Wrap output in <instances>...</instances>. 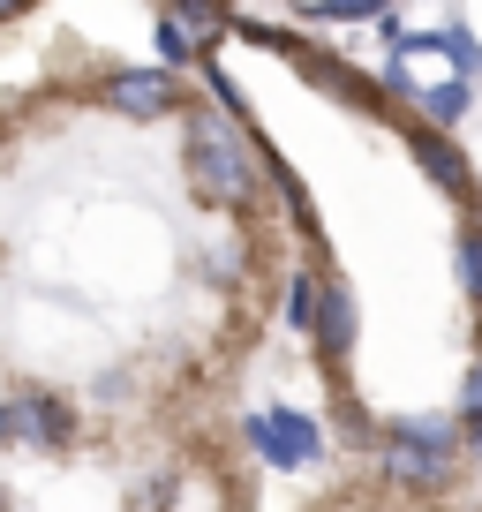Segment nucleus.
I'll list each match as a JSON object with an SVG mask.
<instances>
[{
	"label": "nucleus",
	"instance_id": "obj_2",
	"mask_svg": "<svg viewBox=\"0 0 482 512\" xmlns=\"http://www.w3.org/2000/svg\"><path fill=\"white\" fill-rule=\"evenodd\" d=\"M249 445H257L279 475H302V467L324 452V437H317V422L294 415V407H264V415H249Z\"/></svg>",
	"mask_w": 482,
	"mask_h": 512
},
{
	"label": "nucleus",
	"instance_id": "obj_4",
	"mask_svg": "<svg viewBox=\"0 0 482 512\" xmlns=\"http://www.w3.org/2000/svg\"><path fill=\"white\" fill-rule=\"evenodd\" d=\"M377 467H385V482H400V490H452V452H430V445H407V437H385V452H377Z\"/></svg>",
	"mask_w": 482,
	"mask_h": 512
},
{
	"label": "nucleus",
	"instance_id": "obj_5",
	"mask_svg": "<svg viewBox=\"0 0 482 512\" xmlns=\"http://www.w3.org/2000/svg\"><path fill=\"white\" fill-rule=\"evenodd\" d=\"M16 437L38 452H61L68 437H76V415H68V400H53V392H23L16 400Z\"/></svg>",
	"mask_w": 482,
	"mask_h": 512
},
{
	"label": "nucleus",
	"instance_id": "obj_15",
	"mask_svg": "<svg viewBox=\"0 0 482 512\" xmlns=\"http://www.w3.org/2000/svg\"><path fill=\"white\" fill-rule=\"evenodd\" d=\"M0 512H8V482H0Z\"/></svg>",
	"mask_w": 482,
	"mask_h": 512
},
{
	"label": "nucleus",
	"instance_id": "obj_13",
	"mask_svg": "<svg viewBox=\"0 0 482 512\" xmlns=\"http://www.w3.org/2000/svg\"><path fill=\"white\" fill-rule=\"evenodd\" d=\"M460 422H467V437L482 445V362H467V377H460Z\"/></svg>",
	"mask_w": 482,
	"mask_h": 512
},
{
	"label": "nucleus",
	"instance_id": "obj_10",
	"mask_svg": "<svg viewBox=\"0 0 482 512\" xmlns=\"http://www.w3.org/2000/svg\"><path fill=\"white\" fill-rule=\"evenodd\" d=\"M430 46L445 53L452 68H460V83H467V76H482V46H475V38H467V23H445V31L430 38Z\"/></svg>",
	"mask_w": 482,
	"mask_h": 512
},
{
	"label": "nucleus",
	"instance_id": "obj_1",
	"mask_svg": "<svg viewBox=\"0 0 482 512\" xmlns=\"http://www.w3.org/2000/svg\"><path fill=\"white\" fill-rule=\"evenodd\" d=\"M189 181L204 204H226V211L257 196V159H249V144L226 113H189Z\"/></svg>",
	"mask_w": 482,
	"mask_h": 512
},
{
	"label": "nucleus",
	"instance_id": "obj_11",
	"mask_svg": "<svg viewBox=\"0 0 482 512\" xmlns=\"http://www.w3.org/2000/svg\"><path fill=\"white\" fill-rule=\"evenodd\" d=\"M422 113H430L437 128H452V121L467 113V83L452 76V83H437V91H422Z\"/></svg>",
	"mask_w": 482,
	"mask_h": 512
},
{
	"label": "nucleus",
	"instance_id": "obj_8",
	"mask_svg": "<svg viewBox=\"0 0 482 512\" xmlns=\"http://www.w3.org/2000/svg\"><path fill=\"white\" fill-rule=\"evenodd\" d=\"M392 437H407V445H430V452H460L467 422H460V415H400V422H392Z\"/></svg>",
	"mask_w": 482,
	"mask_h": 512
},
{
	"label": "nucleus",
	"instance_id": "obj_3",
	"mask_svg": "<svg viewBox=\"0 0 482 512\" xmlns=\"http://www.w3.org/2000/svg\"><path fill=\"white\" fill-rule=\"evenodd\" d=\"M106 106L121 121H166L181 106V83L166 68H121V76H106Z\"/></svg>",
	"mask_w": 482,
	"mask_h": 512
},
{
	"label": "nucleus",
	"instance_id": "obj_7",
	"mask_svg": "<svg viewBox=\"0 0 482 512\" xmlns=\"http://www.w3.org/2000/svg\"><path fill=\"white\" fill-rule=\"evenodd\" d=\"M415 159H422V174L437 181V189H452V196H467V166H460V151L437 136V128H415Z\"/></svg>",
	"mask_w": 482,
	"mask_h": 512
},
{
	"label": "nucleus",
	"instance_id": "obj_9",
	"mask_svg": "<svg viewBox=\"0 0 482 512\" xmlns=\"http://www.w3.org/2000/svg\"><path fill=\"white\" fill-rule=\"evenodd\" d=\"M317 309H324V279L294 272L287 279V324H294V332H317Z\"/></svg>",
	"mask_w": 482,
	"mask_h": 512
},
{
	"label": "nucleus",
	"instance_id": "obj_12",
	"mask_svg": "<svg viewBox=\"0 0 482 512\" xmlns=\"http://www.w3.org/2000/svg\"><path fill=\"white\" fill-rule=\"evenodd\" d=\"M460 279H467V302L482 309V226H467V234H460Z\"/></svg>",
	"mask_w": 482,
	"mask_h": 512
},
{
	"label": "nucleus",
	"instance_id": "obj_14",
	"mask_svg": "<svg viewBox=\"0 0 482 512\" xmlns=\"http://www.w3.org/2000/svg\"><path fill=\"white\" fill-rule=\"evenodd\" d=\"M0 445H16V400H0Z\"/></svg>",
	"mask_w": 482,
	"mask_h": 512
},
{
	"label": "nucleus",
	"instance_id": "obj_6",
	"mask_svg": "<svg viewBox=\"0 0 482 512\" xmlns=\"http://www.w3.org/2000/svg\"><path fill=\"white\" fill-rule=\"evenodd\" d=\"M317 347L332 354V362H339V354L354 347V294L339 287V279L324 287V309H317Z\"/></svg>",
	"mask_w": 482,
	"mask_h": 512
}]
</instances>
